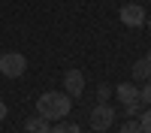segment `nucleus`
<instances>
[{
  "label": "nucleus",
  "instance_id": "nucleus-1",
  "mask_svg": "<svg viewBox=\"0 0 151 133\" xmlns=\"http://www.w3.org/2000/svg\"><path fill=\"white\" fill-rule=\"evenodd\" d=\"M70 97L64 91H45L40 100H36V109H40V115L45 121H60V118H67L70 115Z\"/></svg>",
  "mask_w": 151,
  "mask_h": 133
},
{
  "label": "nucleus",
  "instance_id": "nucleus-2",
  "mask_svg": "<svg viewBox=\"0 0 151 133\" xmlns=\"http://www.w3.org/2000/svg\"><path fill=\"white\" fill-rule=\"evenodd\" d=\"M24 70H27V58L21 52H3L0 55V73L6 79H21Z\"/></svg>",
  "mask_w": 151,
  "mask_h": 133
},
{
  "label": "nucleus",
  "instance_id": "nucleus-3",
  "mask_svg": "<svg viewBox=\"0 0 151 133\" xmlns=\"http://www.w3.org/2000/svg\"><path fill=\"white\" fill-rule=\"evenodd\" d=\"M91 127H94L97 133L115 127V109H112L109 103H97V106L91 109Z\"/></svg>",
  "mask_w": 151,
  "mask_h": 133
},
{
  "label": "nucleus",
  "instance_id": "nucleus-4",
  "mask_svg": "<svg viewBox=\"0 0 151 133\" xmlns=\"http://www.w3.org/2000/svg\"><path fill=\"white\" fill-rule=\"evenodd\" d=\"M145 6L139 3H127V6H121V24H127V27H142L145 24Z\"/></svg>",
  "mask_w": 151,
  "mask_h": 133
},
{
  "label": "nucleus",
  "instance_id": "nucleus-5",
  "mask_svg": "<svg viewBox=\"0 0 151 133\" xmlns=\"http://www.w3.org/2000/svg\"><path fill=\"white\" fill-rule=\"evenodd\" d=\"M85 91V76L82 70H67L64 73V94L67 97H79Z\"/></svg>",
  "mask_w": 151,
  "mask_h": 133
},
{
  "label": "nucleus",
  "instance_id": "nucleus-6",
  "mask_svg": "<svg viewBox=\"0 0 151 133\" xmlns=\"http://www.w3.org/2000/svg\"><path fill=\"white\" fill-rule=\"evenodd\" d=\"M115 97L121 103H139V85H133V82H121L118 88H115Z\"/></svg>",
  "mask_w": 151,
  "mask_h": 133
},
{
  "label": "nucleus",
  "instance_id": "nucleus-7",
  "mask_svg": "<svg viewBox=\"0 0 151 133\" xmlns=\"http://www.w3.org/2000/svg\"><path fill=\"white\" fill-rule=\"evenodd\" d=\"M24 130H27V133H52V124H48L42 115H36V118L24 121Z\"/></svg>",
  "mask_w": 151,
  "mask_h": 133
},
{
  "label": "nucleus",
  "instance_id": "nucleus-8",
  "mask_svg": "<svg viewBox=\"0 0 151 133\" xmlns=\"http://www.w3.org/2000/svg\"><path fill=\"white\" fill-rule=\"evenodd\" d=\"M133 79H151V55H145V58H139L133 64Z\"/></svg>",
  "mask_w": 151,
  "mask_h": 133
},
{
  "label": "nucleus",
  "instance_id": "nucleus-9",
  "mask_svg": "<svg viewBox=\"0 0 151 133\" xmlns=\"http://www.w3.org/2000/svg\"><path fill=\"white\" fill-rule=\"evenodd\" d=\"M52 133H82V127H79V124H73V121H67V118H60L58 124L52 127Z\"/></svg>",
  "mask_w": 151,
  "mask_h": 133
},
{
  "label": "nucleus",
  "instance_id": "nucleus-10",
  "mask_svg": "<svg viewBox=\"0 0 151 133\" xmlns=\"http://www.w3.org/2000/svg\"><path fill=\"white\" fill-rule=\"evenodd\" d=\"M139 100H142V103H148V106H151V79H148V82H145V85H142V91H139Z\"/></svg>",
  "mask_w": 151,
  "mask_h": 133
},
{
  "label": "nucleus",
  "instance_id": "nucleus-11",
  "mask_svg": "<svg viewBox=\"0 0 151 133\" xmlns=\"http://www.w3.org/2000/svg\"><path fill=\"white\" fill-rule=\"evenodd\" d=\"M139 127H142V133H151V106L145 109V115H142V121H139Z\"/></svg>",
  "mask_w": 151,
  "mask_h": 133
},
{
  "label": "nucleus",
  "instance_id": "nucleus-12",
  "mask_svg": "<svg viewBox=\"0 0 151 133\" xmlns=\"http://www.w3.org/2000/svg\"><path fill=\"white\" fill-rule=\"evenodd\" d=\"M118 133H142V127H139V121H127Z\"/></svg>",
  "mask_w": 151,
  "mask_h": 133
},
{
  "label": "nucleus",
  "instance_id": "nucleus-13",
  "mask_svg": "<svg viewBox=\"0 0 151 133\" xmlns=\"http://www.w3.org/2000/svg\"><path fill=\"white\" fill-rule=\"evenodd\" d=\"M97 97H100V103H106L109 97H112V88H109V85H100V88H97Z\"/></svg>",
  "mask_w": 151,
  "mask_h": 133
},
{
  "label": "nucleus",
  "instance_id": "nucleus-14",
  "mask_svg": "<svg viewBox=\"0 0 151 133\" xmlns=\"http://www.w3.org/2000/svg\"><path fill=\"white\" fill-rule=\"evenodd\" d=\"M136 109H139V103H124V112L127 115H136Z\"/></svg>",
  "mask_w": 151,
  "mask_h": 133
},
{
  "label": "nucleus",
  "instance_id": "nucleus-15",
  "mask_svg": "<svg viewBox=\"0 0 151 133\" xmlns=\"http://www.w3.org/2000/svg\"><path fill=\"white\" fill-rule=\"evenodd\" d=\"M6 118V103H3V97H0V121Z\"/></svg>",
  "mask_w": 151,
  "mask_h": 133
},
{
  "label": "nucleus",
  "instance_id": "nucleus-16",
  "mask_svg": "<svg viewBox=\"0 0 151 133\" xmlns=\"http://www.w3.org/2000/svg\"><path fill=\"white\" fill-rule=\"evenodd\" d=\"M145 24H148V30H151V15H148V18H145Z\"/></svg>",
  "mask_w": 151,
  "mask_h": 133
},
{
  "label": "nucleus",
  "instance_id": "nucleus-17",
  "mask_svg": "<svg viewBox=\"0 0 151 133\" xmlns=\"http://www.w3.org/2000/svg\"><path fill=\"white\" fill-rule=\"evenodd\" d=\"M94 133H97V130H94Z\"/></svg>",
  "mask_w": 151,
  "mask_h": 133
}]
</instances>
